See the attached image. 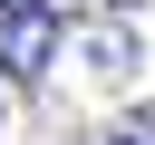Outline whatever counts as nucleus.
Here are the masks:
<instances>
[{"label":"nucleus","instance_id":"nucleus-1","mask_svg":"<svg viewBox=\"0 0 155 145\" xmlns=\"http://www.w3.org/2000/svg\"><path fill=\"white\" fill-rule=\"evenodd\" d=\"M68 48H78V68H87V77H107V87H126V77L145 68V39H136V19H116V10L78 19V29H68Z\"/></svg>","mask_w":155,"mask_h":145},{"label":"nucleus","instance_id":"nucleus-2","mask_svg":"<svg viewBox=\"0 0 155 145\" xmlns=\"http://www.w3.org/2000/svg\"><path fill=\"white\" fill-rule=\"evenodd\" d=\"M68 48V19L58 10H0V77H48V58Z\"/></svg>","mask_w":155,"mask_h":145},{"label":"nucleus","instance_id":"nucleus-3","mask_svg":"<svg viewBox=\"0 0 155 145\" xmlns=\"http://www.w3.org/2000/svg\"><path fill=\"white\" fill-rule=\"evenodd\" d=\"M107 145H155V97H145V106H126V116L107 126Z\"/></svg>","mask_w":155,"mask_h":145},{"label":"nucleus","instance_id":"nucleus-4","mask_svg":"<svg viewBox=\"0 0 155 145\" xmlns=\"http://www.w3.org/2000/svg\"><path fill=\"white\" fill-rule=\"evenodd\" d=\"M97 10H145V0H97Z\"/></svg>","mask_w":155,"mask_h":145}]
</instances>
